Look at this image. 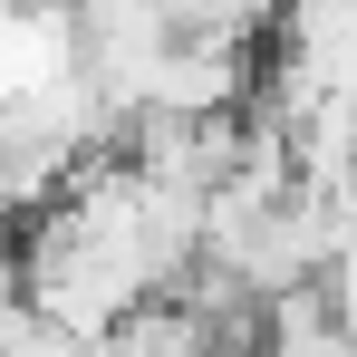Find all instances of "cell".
Segmentation results:
<instances>
[{"label":"cell","instance_id":"6da1fadb","mask_svg":"<svg viewBox=\"0 0 357 357\" xmlns=\"http://www.w3.org/2000/svg\"><path fill=\"white\" fill-rule=\"evenodd\" d=\"M10 299H20V241L0 232V309H10Z\"/></svg>","mask_w":357,"mask_h":357}]
</instances>
